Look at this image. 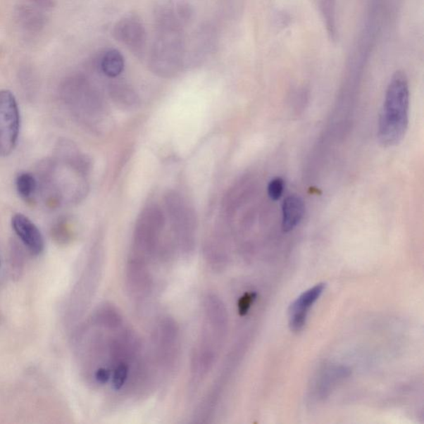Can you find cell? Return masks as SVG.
<instances>
[{
  "label": "cell",
  "mask_w": 424,
  "mask_h": 424,
  "mask_svg": "<svg viewBox=\"0 0 424 424\" xmlns=\"http://www.w3.org/2000/svg\"><path fill=\"white\" fill-rule=\"evenodd\" d=\"M304 201L298 195L287 197L282 206V229L285 232L294 230L303 220Z\"/></svg>",
  "instance_id": "12"
},
{
  "label": "cell",
  "mask_w": 424,
  "mask_h": 424,
  "mask_svg": "<svg viewBox=\"0 0 424 424\" xmlns=\"http://www.w3.org/2000/svg\"><path fill=\"white\" fill-rule=\"evenodd\" d=\"M91 380L116 398L138 399L155 390L144 343L114 304L93 318Z\"/></svg>",
  "instance_id": "1"
},
{
  "label": "cell",
  "mask_w": 424,
  "mask_h": 424,
  "mask_svg": "<svg viewBox=\"0 0 424 424\" xmlns=\"http://www.w3.org/2000/svg\"><path fill=\"white\" fill-rule=\"evenodd\" d=\"M16 187L23 199H30L35 194L37 182L31 173H23L16 178Z\"/></svg>",
  "instance_id": "15"
},
{
  "label": "cell",
  "mask_w": 424,
  "mask_h": 424,
  "mask_svg": "<svg viewBox=\"0 0 424 424\" xmlns=\"http://www.w3.org/2000/svg\"><path fill=\"white\" fill-rule=\"evenodd\" d=\"M326 287L324 282L316 285L306 290L290 305L289 309V324L291 331H301L307 323L309 310L323 293Z\"/></svg>",
  "instance_id": "10"
},
{
  "label": "cell",
  "mask_w": 424,
  "mask_h": 424,
  "mask_svg": "<svg viewBox=\"0 0 424 424\" xmlns=\"http://www.w3.org/2000/svg\"><path fill=\"white\" fill-rule=\"evenodd\" d=\"M12 227L32 254L39 256L44 251V237L37 225L26 216L21 213L14 215L12 218Z\"/></svg>",
  "instance_id": "11"
},
{
  "label": "cell",
  "mask_w": 424,
  "mask_h": 424,
  "mask_svg": "<svg viewBox=\"0 0 424 424\" xmlns=\"http://www.w3.org/2000/svg\"><path fill=\"white\" fill-rule=\"evenodd\" d=\"M165 204L170 220L177 251L183 256L194 252L197 242V220L194 211L176 192H168Z\"/></svg>",
  "instance_id": "6"
},
{
  "label": "cell",
  "mask_w": 424,
  "mask_h": 424,
  "mask_svg": "<svg viewBox=\"0 0 424 424\" xmlns=\"http://www.w3.org/2000/svg\"><path fill=\"white\" fill-rule=\"evenodd\" d=\"M227 311L218 294L208 292L201 299V323L193 346L189 367V391L197 392L218 365L227 335Z\"/></svg>",
  "instance_id": "2"
},
{
  "label": "cell",
  "mask_w": 424,
  "mask_h": 424,
  "mask_svg": "<svg viewBox=\"0 0 424 424\" xmlns=\"http://www.w3.org/2000/svg\"><path fill=\"white\" fill-rule=\"evenodd\" d=\"M113 35L115 39L124 44L138 56L144 54L147 44V34L143 23L138 17L126 16L116 23Z\"/></svg>",
  "instance_id": "9"
},
{
  "label": "cell",
  "mask_w": 424,
  "mask_h": 424,
  "mask_svg": "<svg viewBox=\"0 0 424 424\" xmlns=\"http://www.w3.org/2000/svg\"><path fill=\"white\" fill-rule=\"evenodd\" d=\"M409 87L403 72L393 75L386 89L384 106L380 112L378 137L385 147L401 142L409 125Z\"/></svg>",
  "instance_id": "4"
},
{
  "label": "cell",
  "mask_w": 424,
  "mask_h": 424,
  "mask_svg": "<svg viewBox=\"0 0 424 424\" xmlns=\"http://www.w3.org/2000/svg\"><path fill=\"white\" fill-rule=\"evenodd\" d=\"M285 181L281 177H275L268 183V195L273 201H278L284 193Z\"/></svg>",
  "instance_id": "17"
},
{
  "label": "cell",
  "mask_w": 424,
  "mask_h": 424,
  "mask_svg": "<svg viewBox=\"0 0 424 424\" xmlns=\"http://www.w3.org/2000/svg\"><path fill=\"white\" fill-rule=\"evenodd\" d=\"M101 69L108 77L116 78L123 73L125 59L120 51L111 49L101 56Z\"/></svg>",
  "instance_id": "13"
},
{
  "label": "cell",
  "mask_w": 424,
  "mask_h": 424,
  "mask_svg": "<svg viewBox=\"0 0 424 424\" xmlns=\"http://www.w3.org/2000/svg\"><path fill=\"white\" fill-rule=\"evenodd\" d=\"M110 92L115 101L125 106H133L137 102V96L129 86L122 83L111 85Z\"/></svg>",
  "instance_id": "14"
},
{
  "label": "cell",
  "mask_w": 424,
  "mask_h": 424,
  "mask_svg": "<svg viewBox=\"0 0 424 424\" xmlns=\"http://www.w3.org/2000/svg\"><path fill=\"white\" fill-rule=\"evenodd\" d=\"M256 299L257 294L253 291H248L240 297L237 304L238 313L240 317H246Z\"/></svg>",
  "instance_id": "16"
},
{
  "label": "cell",
  "mask_w": 424,
  "mask_h": 424,
  "mask_svg": "<svg viewBox=\"0 0 424 424\" xmlns=\"http://www.w3.org/2000/svg\"><path fill=\"white\" fill-rule=\"evenodd\" d=\"M185 30L177 28H156L149 51V66L160 77L171 78L187 64Z\"/></svg>",
  "instance_id": "5"
},
{
  "label": "cell",
  "mask_w": 424,
  "mask_h": 424,
  "mask_svg": "<svg viewBox=\"0 0 424 424\" xmlns=\"http://www.w3.org/2000/svg\"><path fill=\"white\" fill-rule=\"evenodd\" d=\"M146 348L155 385L161 387L173 378L180 364L182 337L177 320L168 314L158 316L151 328Z\"/></svg>",
  "instance_id": "3"
},
{
  "label": "cell",
  "mask_w": 424,
  "mask_h": 424,
  "mask_svg": "<svg viewBox=\"0 0 424 424\" xmlns=\"http://www.w3.org/2000/svg\"><path fill=\"white\" fill-rule=\"evenodd\" d=\"M20 132V113L11 92L0 91V156L11 155Z\"/></svg>",
  "instance_id": "7"
},
{
  "label": "cell",
  "mask_w": 424,
  "mask_h": 424,
  "mask_svg": "<svg viewBox=\"0 0 424 424\" xmlns=\"http://www.w3.org/2000/svg\"><path fill=\"white\" fill-rule=\"evenodd\" d=\"M193 13L192 4L187 0H157L154 7L155 27L185 30Z\"/></svg>",
  "instance_id": "8"
},
{
  "label": "cell",
  "mask_w": 424,
  "mask_h": 424,
  "mask_svg": "<svg viewBox=\"0 0 424 424\" xmlns=\"http://www.w3.org/2000/svg\"><path fill=\"white\" fill-rule=\"evenodd\" d=\"M333 0H322V8L324 18L327 20V25L331 35L335 34V25H334V3Z\"/></svg>",
  "instance_id": "18"
}]
</instances>
